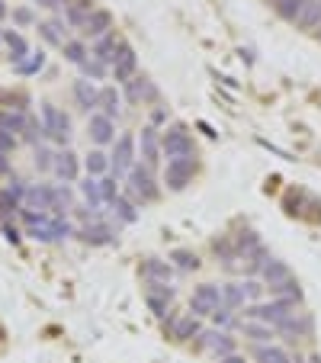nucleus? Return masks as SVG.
<instances>
[{"mask_svg": "<svg viewBox=\"0 0 321 363\" xmlns=\"http://www.w3.org/2000/svg\"><path fill=\"white\" fill-rule=\"evenodd\" d=\"M302 4H305V0H279V4H276V7H273V10H276V13L283 16V20H289V23H293L296 16H299Z\"/></svg>", "mask_w": 321, "mask_h": 363, "instance_id": "44", "label": "nucleus"}, {"mask_svg": "<svg viewBox=\"0 0 321 363\" xmlns=\"http://www.w3.org/2000/svg\"><path fill=\"white\" fill-rule=\"evenodd\" d=\"M39 7H45V10H62V7H68V0H35Z\"/></svg>", "mask_w": 321, "mask_h": 363, "instance_id": "51", "label": "nucleus"}, {"mask_svg": "<svg viewBox=\"0 0 321 363\" xmlns=\"http://www.w3.org/2000/svg\"><path fill=\"white\" fill-rule=\"evenodd\" d=\"M23 203H26L29 209L52 212L58 206V187H52V183H33V187L26 190V200H23Z\"/></svg>", "mask_w": 321, "mask_h": 363, "instance_id": "11", "label": "nucleus"}, {"mask_svg": "<svg viewBox=\"0 0 321 363\" xmlns=\"http://www.w3.org/2000/svg\"><path fill=\"white\" fill-rule=\"evenodd\" d=\"M170 264H174V270H196V267H199V258H196L193 251H187V248H177V251H170Z\"/></svg>", "mask_w": 321, "mask_h": 363, "instance_id": "38", "label": "nucleus"}, {"mask_svg": "<svg viewBox=\"0 0 321 363\" xmlns=\"http://www.w3.org/2000/svg\"><path fill=\"white\" fill-rule=\"evenodd\" d=\"M81 193H84L87 206L91 209H100V203H103V193H100V177H84L81 180Z\"/></svg>", "mask_w": 321, "mask_h": 363, "instance_id": "37", "label": "nucleus"}, {"mask_svg": "<svg viewBox=\"0 0 321 363\" xmlns=\"http://www.w3.org/2000/svg\"><path fill=\"white\" fill-rule=\"evenodd\" d=\"M260 248V238H257V231H241V235L235 238V251H238V258H247L251 251H257Z\"/></svg>", "mask_w": 321, "mask_h": 363, "instance_id": "39", "label": "nucleus"}, {"mask_svg": "<svg viewBox=\"0 0 321 363\" xmlns=\"http://www.w3.org/2000/svg\"><path fill=\"white\" fill-rule=\"evenodd\" d=\"M216 363H245V357H238V354H228V357H218Z\"/></svg>", "mask_w": 321, "mask_h": 363, "instance_id": "54", "label": "nucleus"}, {"mask_svg": "<svg viewBox=\"0 0 321 363\" xmlns=\"http://www.w3.org/2000/svg\"><path fill=\"white\" fill-rule=\"evenodd\" d=\"M10 10H7V4H4V0H0V20H4V16H7Z\"/></svg>", "mask_w": 321, "mask_h": 363, "instance_id": "55", "label": "nucleus"}, {"mask_svg": "<svg viewBox=\"0 0 321 363\" xmlns=\"http://www.w3.org/2000/svg\"><path fill=\"white\" fill-rule=\"evenodd\" d=\"M126 187H129V200H132V203H141V206L154 203V200L160 196V190H158V183H154L148 164H135V168L129 171Z\"/></svg>", "mask_w": 321, "mask_h": 363, "instance_id": "3", "label": "nucleus"}, {"mask_svg": "<svg viewBox=\"0 0 321 363\" xmlns=\"http://www.w3.org/2000/svg\"><path fill=\"white\" fill-rule=\"evenodd\" d=\"M81 71H84L87 81H100V77L106 74V64H103V62H97V58H87V62L81 64Z\"/></svg>", "mask_w": 321, "mask_h": 363, "instance_id": "45", "label": "nucleus"}, {"mask_svg": "<svg viewBox=\"0 0 321 363\" xmlns=\"http://www.w3.org/2000/svg\"><path fill=\"white\" fill-rule=\"evenodd\" d=\"M193 177H196V158L168 161V168H164V183H168V190H174V193L187 190L189 183H193Z\"/></svg>", "mask_w": 321, "mask_h": 363, "instance_id": "9", "label": "nucleus"}, {"mask_svg": "<svg viewBox=\"0 0 321 363\" xmlns=\"http://www.w3.org/2000/svg\"><path fill=\"white\" fill-rule=\"evenodd\" d=\"M267 289H270L273 299H296V302H302V289H299V283H296L293 277L283 280V283H276V287H267Z\"/></svg>", "mask_w": 321, "mask_h": 363, "instance_id": "36", "label": "nucleus"}, {"mask_svg": "<svg viewBox=\"0 0 321 363\" xmlns=\"http://www.w3.org/2000/svg\"><path fill=\"white\" fill-rule=\"evenodd\" d=\"M296 26L299 29H318L321 26V0H305L299 10V16H296Z\"/></svg>", "mask_w": 321, "mask_h": 363, "instance_id": "27", "label": "nucleus"}, {"mask_svg": "<svg viewBox=\"0 0 321 363\" xmlns=\"http://www.w3.org/2000/svg\"><path fill=\"white\" fill-rule=\"evenodd\" d=\"M241 335L251 338L254 344H273L276 328H273V325H264V321H245V325H241Z\"/></svg>", "mask_w": 321, "mask_h": 363, "instance_id": "28", "label": "nucleus"}, {"mask_svg": "<svg viewBox=\"0 0 321 363\" xmlns=\"http://www.w3.org/2000/svg\"><path fill=\"white\" fill-rule=\"evenodd\" d=\"M39 122H42V129H45V139L55 142V145L68 148V142H71V119H68V113L58 110V106H52V103H42V106H39Z\"/></svg>", "mask_w": 321, "mask_h": 363, "instance_id": "2", "label": "nucleus"}, {"mask_svg": "<svg viewBox=\"0 0 321 363\" xmlns=\"http://www.w3.org/2000/svg\"><path fill=\"white\" fill-rule=\"evenodd\" d=\"M52 171H55L64 183H74L77 174H81V161H77V154L71 151V148H64V151L55 154V168H52Z\"/></svg>", "mask_w": 321, "mask_h": 363, "instance_id": "22", "label": "nucleus"}, {"mask_svg": "<svg viewBox=\"0 0 321 363\" xmlns=\"http://www.w3.org/2000/svg\"><path fill=\"white\" fill-rule=\"evenodd\" d=\"M77 238L84 241V245H93V248H103V245H112V229L106 222H87L84 229H77Z\"/></svg>", "mask_w": 321, "mask_h": 363, "instance_id": "18", "label": "nucleus"}, {"mask_svg": "<svg viewBox=\"0 0 321 363\" xmlns=\"http://www.w3.org/2000/svg\"><path fill=\"white\" fill-rule=\"evenodd\" d=\"M174 299H177V289L170 283H148L145 287V302L158 318H164L174 309Z\"/></svg>", "mask_w": 321, "mask_h": 363, "instance_id": "10", "label": "nucleus"}, {"mask_svg": "<svg viewBox=\"0 0 321 363\" xmlns=\"http://www.w3.org/2000/svg\"><path fill=\"white\" fill-rule=\"evenodd\" d=\"M84 168H87V177H106L110 174V154H103L97 148V151H91L84 158Z\"/></svg>", "mask_w": 321, "mask_h": 363, "instance_id": "32", "label": "nucleus"}, {"mask_svg": "<svg viewBox=\"0 0 321 363\" xmlns=\"http://www.w3.org/2000/svg\"><path fill=\"white\" fill-rule=\"evenodd\" d=\"M7 190L16 196V200H20V206H23V200H26V190H29V187H26V180H23V177H13V180L7 183Z\"/></svg>", "mask_w": 321, "mask_h": 363, "instance_id": "49", "label": "nucleus"}, {"mask_svg": "<svg viewBox=\"0 0 321 363\" xmlns=\"http://www.w3.org/2000/svg\"><path fill=\"white\" fill-rule=\"evenodd\" d=\"M100 193H103V203H116V196H119V177H112V174H106V177H100Z\"/></svg>", "mask_w": 321, "mask_h": 363, "instance_id": "43", "label": "nucleus"}, {"mask_svg": "<svg viewBox=\"0 0 321 363\" xmlns=\"http://www.w3.org/2000/svg\"><path fill=\"white\" fill-rule=\"evenodd\" d=\"M112 212H116L119 222H126V225L139 222V209H135V203L129 200V196H122V193L116 196V203H112Z\"/></svg>", "mask_w": 321, "mask_h": 363, "instance_id": "34", "label": "nucleus"}, {"mask_svg": "<svg viewBox=\"0 0 321 363\" xmlns=\"http://www.w3.org/2000/svg\"><path fill=\"white\" fill-rule=\"evenodd\" d=\"M270 4H273V7H276V4H279V0H270Z\"/></svg>", "mask_w": 321, "mask_h": 363, "instance_id": "56", "label": "nucleus"}, {"mask_svg": "<svg viewBox=\"0 0 321 363\" xmlns=\"http://www.w3.org/2000/svg\"><path fill=\"white\" fill-rule=\"evenodd\" d=\"M222 287H216V283H203V287L193 289V299H189V312L196 315V318H206V315H212L216 309H222Z\"/></svg>", "mask_w": 321, "mask_h": 363, "instance_id": "8", "label": "nucleus"}, {"mask_svg": "<svg viewBox=\"0 0 321 363\" xmlns=\"http://www.w3.org/2000/svg\"><path fill=\"white\" fill-rule=\"evenodd\" d=\"M39 35H42L49 45H64L68 39V23L62 20V16H52V20H45V23H39Z\"/></svg>", "mask_w": 321, "mask_h": 363, "instance_id": "25", "label": "nucleus"}, {"mask_svg": "<svg viewBox=\"0 0 321 363\" xmlns=\"http://www.w3.org/2000/svg\"><path fill=\"white\" fill-rule=\"evenodd\" d=\"M16 142H20V139H16V135L13 132H4V129H0V151H13V148H16Z\"/></svg>", "mask_w": 321, "mask_h": 363, "instance_id": "50", "label": "nucleus"}, {"mask_svg": "<svg viewBox=\"0 0 321 363\" xmlns=\"http://www.w3.org/2000/svg\"><path fill=\"white\" fill-rule=\"evenodd\" d=\"M318 42H321V33H318Z\"/></svg>", "mask_w": 321, "mask_h": 363, "instance_id": "57", "label": "nucleus"}, {"mask_svg": "<svg viewBox=\"0 0 321 363\" xmlns=\"http://www.w3.org/2000/svg\"><path fill=\"white\" fill-rule=\"evenodd\" d=\"M126 97L132 100V103H154V100H158V87H154L148 77L135 74L132 81H126Z\"/></svg>", "mask_w": 321, "mask_h": 363, "instance_id": "20", "label": "nucleus"}, {"mask_svg": "<svg viewBox=\"0 0 321 363\" xmlns=\"http://www.w3.org/2000/svg\"><path fill=\"white\" fill-rule=\"evenodd\" d=\"M289 277H293V273H289L286 260H276V258H270L267 267L260 270V280H264L267 287H276V283H283V280H289Z\"/></svg>", "mask_w": 321, "mask_h": 363, "instance_id": "29", "label": "nucleus"}, {"mask_svg": "<svg viewBox=\"0 0 321 363\" xmlns=\"http://www.w3.org/2000/svg\"><path fill=\"white\" fill-rule=\"evenodd\" d=\"M87 132H91V139L97 142V145H112V142H116V119L103 116V113H91Z\"/></svg>", "mask_w": 321, "mask_h": 363, "instance_id": "15", "label": "nucleus"}, {"mask_svg": "<svg viewBox=\"0 0 321 363\" xmlns=\"http://www.w3.org/2000/svg\"><path fill=\"white\" fill-rule=\"evenodd\" d=\"M160 321H164V328L170 331V338H174V341H193V338L203 335V325H199V318H196L193 312L180 315L177 309H170V312L164 315Z\"/></svg>", "mask_w": 321, "mask_h": 363, "instance_id": "7", "label": "nucleus"}, {"mask_svg": "<svg viewBox=\"0 0 321 363\" xmlns=\"http://www.w3.org/2000/svg\"><path fill=\"white\" fill-rule=\"evenodd\" d=\"M264 289H267V283H264V280H254V277H247L245 283H241L245 302H260V299H264Z\"/></svg>", "mask_w": 321, "mask_h": 363, "instance_id": "41", "label": "nucleus"}, {"mask_svg": "<svg viewBox=\"0 0 321 363\" xmlns=\"http://www.w3.org/2000/svg\"><path fill=\"white\" fill-rule=\"evenodd\" d=\"M110 26H112V13H110V10H100V7H97L91 16H87L84 26H81V35L93 42V39H100V35L110 33Z\"/></svg>", "mask_w": 321, "mask_h": 363, "instance_id": "19", "label": "nucleus"}, {"mask_svg": "<svg viewBox=\"0 0 321 363\" xmlns=\"http://www.w3.org/2000/svg\"><path fill=\"white\" fill-rule=\"evenodd\" d=\"M222 302H225V309H245V293H241V283H225V287H222Z\"/></svg>", "mask_w": 321, "mask_h": 363, "instance_id": "40", "label": "nucleus"}, {"mask_svg": "<svg viewBox=\"0 0 321 363\" xmlns=\"http://www.w3.org/2000/svg\"><path fill=\"white\" fill-rule=\"evenodd\" d=\"M196 347L212 350V354H216V360H218V357L235 354V338H231L228 331H222V328H212V331H203V335H199Z\"/></svg>", "mask_w": 321, "mask_h": 363, "instance_id": "12", "label": "nucleus"}, {"mask_svg": "<svg viewBox=\"0 0 321 363\" xmlns=\"http://www.w3.org/2000/svg\"><path fill=\"white\" fill-rule=\"evenodd\" d=\"M119 103H122V97H119L116 87H100V113L110 119L119 116Z\"/></svg>", "mask_w": 321, "mask_h": 363, "instance_id": "33", "label": "nucleus"}, {"mask_svg": "<svg viewBox=\"0 0 321 363\" xmlns=\"http://www.w3.org/2000/svg\"><path fill=\"white\" fill-rule=\"evenodd\" d=\"M302 200H305V193H302V190H289L286 193V212L289 216H299V206H302Z\"/></svg>", "mask_w": 321, "mask_h": 363, "instance_id": "47", "label": "nucleus"}, {"mask_svg": "<svg viewBox=\"0 0 321 363\" xmlns=\"http://www.w3.org/2000/svg\"><path fill=\"white\" fill-rule=\"evenodd\" d=\"M139 148H141V164H148V168H158V161L164 158V151H160V135L154 126H145L139 135Z\"/></svg>", "mask_w": 321, "mask_h": 363, "instance_id": "17", "label": "nucleus"}, {"mask_svg": "<svg viewBox=\"0 0 321 363\" xmlns=\"http://www.w3.org/2000/svg\"><path fill=\"white\" fill-rule=\"evenodd\" d=\"M42 68H45V52H42V49L29 52V55L23 58V62H16V64H13V71H16L20 77H33V74H39Z\"/></svg>", "mask_w": 321, "mask_h": 363, "instance_id": "31", "label": "nucleus"}, {"mask_svg": "<svg viewBox=\"0 0 321 363\" xmlns=\"http://www.w3.org/2000/svg\"><path fill=\"white\" fill-rule=\"evenodd\" d=\"M141 277H145L148 283H170V280H174V264H170V260H160V258H148L145 264H141Z\"/></svg>", "mask_w": 321, "mask_h": 363, "instance_id": "21", "label": "nucleus"}, {"mask_svg": "<svg viewBox=\"0 0 321 363\" xmlns=\"http://www.w3.org/2000/svg\"><path fill=\"white\" fill-rule=\"evenodd\" d=\"M0 174H10V158H7V151H0Z\"/></svg>", "mask_w": 321, "mask_h": 363, "instance_id": "53", "label": "nucleus"}, {"mask_svg": "<svg viewBox=\"0 0 321 363\" xmlns=\"http://www.w3.org/2000/svg\"><path fill=\"white\" fill-rule=\"evenodd\" d=\"M122 42H126V39H122V35H116V33L100 35V39H93V45H91V58H97V62H103L106 68H112V62H116Z\"/></svg>", "mask_w": 321, "mask_h": 363, "instance_id": "13", "label": "nucleus"}, {"mask_svg": "<svg viewBox=\"0 0 321 363\" xmlns=\"http://www.w3.org/2000/svg\"><path fill=\"white\" fill-rule=\"evenodd\" d=\"M212 318V325H216V328H222V331H228V325H231V309H216V312L209 315Z\"/></svg>", "mask_w": 321, "mask_h": 363, "instance_id": "48", "label": "nucleus"}, {"mask_svg": "<svg viewBox=\"0 0 321 363\" xmlns=\"http://www.w3.org/2000/svg\"><path fill=\"white\" fill-rule=\"evenodd\" d=\"M93 10H97L93 0H71L68 7H64V23H68V29H81Z\"/></svg>", "mask_w": 321, "mask_h": 363, "instance_id": "24", "label": "nucleus"}, {"mask_svg": "<svg viewBox=\"0 0 321 363\" xmlns=\"http://www.w3.org/2000/svg\"><path fill=\"white\" fill-rule=\"evenodd\" d=\"M299 302L296 299H270V302H251L245 306V318L247 321H264V325H283L286 318H293Z\"/></svg>", "mask_w": 321, "mask_h": 363, "instance_id": "1", "label": "nucleus"}, {"mask_svg": "<svg viewBox=\"0 0 321 363\" xmlns=\"http://www.w3.org/2000/svg\"><path fill=\"white\" fill-rule=\"evenodd\" d=\"M33 164H35V171H52V168H55V151H52V148H45V145H35Z\"/></svg>", "mask_w": 321, "mask_h": 363, "instance_id": "42", "label": "nucleus"}, {"mask_svg": "<svg viewBox=\"0 0 321 363\" xmlns=\"http://www.w3.org/2000/svg\"><path fill=\"white\" fill-rule=\"evenodd\" d=\"M26 235L35 238V241H45V245H55V241H64V238L77 235V229L68 222V216H49L42 222L26 225Z\"/></svg>", "mask_w": 321, "mask_h": 363, "instance_id": "4", "label": "nucleus"}, {"mask_svg": "<svg viewBox=\"0 0 321 363\" xmlns=\"http://www.w3.org/2000/svg\"><path fill=\"white\" fill-rule=\"evenodd\" d=\"M4 235H7L10 241H13V245H16V241H20V231H16V229H13V225H10V222H4Z\"/></svg>", "mask_w": 321, "mask_h": 363, "instance_id": "52", "label": "nucleus"}, {"mask_svg": "<svg viewBox=\"0 0 321 363\" xmlns=\"http://www.w3.org/2000/svg\"><path fill=\"white\" fill-rule=\"evenodd\" d=\"M74 100L81 110L93 113L100 106V91L93 87V81H87V77H81V81H74Z\"/></svg>", "mask_w": 321, "mask_h": 363, "instance_id": "23", "label": "nucleus"}, {"mask_svg": "<svg viewBox=\"0 0 321 363\" xmlns=\"http://www.w3.org/2000/svg\"><path fill=\"white\" fill-rule=\"evenodd\" d=\"M4 45H7V52H10V62H23V58L29 55V42H26V35L23 33H16V29H4Z\"/></svg>", "mask_w": 321, "mask_h": 363, "instance_id": "26", "label": "nucleus"}, {"mask_svg": "<svg viewBox=\"0 0 321 363\" xmlns=\"http://www.w3.org/2000/svg\"><path fill=\"white\" fill-rule=\"evenodd\" d=\"M312 328L315 321L308 312H296L293 318H286L283 325H276V335L289 338V341H302V338H312Z\"/></svg>", "mask_w": 321, "mask_h": 363, "instance_id": "14", "label": "nucleus"}, {"mask_svg": "<svg viewBox=\"0 0 321 363\" xmlns=\"http://www.w3.org/2000/svg\"><path fill=\"white\" fill-rule=\"evenodd\" d=\"M160 151L168 161L177 158H196V145H193V135L187 132V126H170L160 132Z\"/></svg>", "mask_w": 321, "mask_h": 363, "instance_id": "5", "label": "nucleus"}, {"mask_svg": "<svg viewBox=\"0 0 321 363\" xmlns=\"http://www.w3.org/2000/svg\"><path fill=\"white\" fill-rule=\"evenodd\" d=\"M13 23H16V26H35L33 7H13Z\"/></svg>", "mask_w": 321, "mask_h": 363, "instance_id": "46", "label": "nucleus"}, {"mask_svg": "<svg viewBox=\"0 0 321 363\" xmlns=\"http://www.w3.org/2000/svg\"><path fill=\"white\" fill-rule=\"evenodd\" d=\"M254 360L257 363H293V357L279 347V344H257V347H254Z\"/></svg>", "mask_w": 321, "mask_h": 363, "instance_id": "30", "label": "nucleus"}, {"mask_svg": "<svg viewBox=\"0 0 321 363\" xmlns=\"http://www.w3.org/2000/svg\"><path fill=\"white\" fill-rule=\"evenodd\" d=\"M135 135L126 132L112 142V154H110V174L112 177H129V171L135 168Z\"/></svg>", "mask_w": 321, "mask_h": 363, "instance_id": "6", "label": "nucleus"}, {"mask_svg": "<svg viewBox=\"0 0 321 363\" xmlns=\"http://www.w3.org/2000/svg\"><path fill=\"white\" fill-rule=\"evenodd\" d=\"M135 71H139V55H135V49L129 42H122L116 62H112V77H116L119 84H126V81L135 77Z\"/></svg>", "mask_w": 321, "mask_h": 363, "instance_id": "16", "label": "nucleus"}, {"mask_svg": "<svg viewBox=\"0 0 321 363\" xmlns=\"http://www.w3.org/2000/svg\"><path fill=\"white\" fill-rule=\"evenodd\" d=\"M62 49H64V58H68L71 64H77V68H81V64L91 58V52H87V42H84V39H68Z\"/></svg>", "mask_w": 321, "mask_h": 363, "instance_id": "35", "label": "nucleus"}]
</instances>
